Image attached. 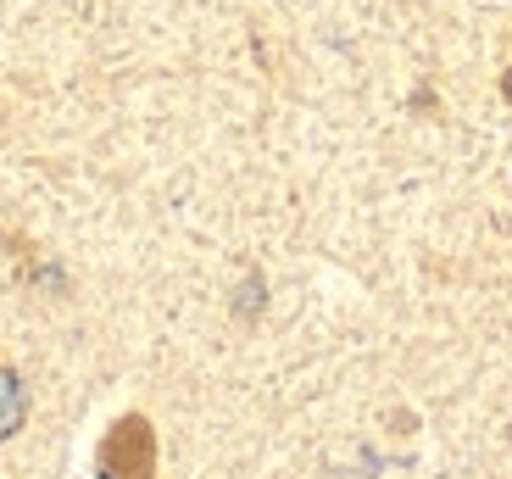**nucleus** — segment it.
<instances>
[{
    "label": "nucleus",
    "mask_w": 512,
    "mask_h": 479,
    "mask_svg": "<svg viewBox=\"0 0 512 479\" xmlns=\"http://www.w3.org/2000/svg\"><path fill=\"white\" fill-rule=\"evenodd\" d=\"M156 468V441L145 418H123L101 446V479H151Z\"/></svg>",
    "instance_id": "f257e3e1"
},
{
    "label": "nucleus",
    "mask_w": 512,
    "mask_h": 479,
    "mask_svg": "<svg viewBox=\"0 0 512 479\" xmlns=\"http://www.w3.org/2000/svg\"><path fill=\"white\" fill-rule=\"evenodd\" d=\"M28 418V396H23V379L12 374V368H0V441L6 435H17Z\"/></svg>",
    "instance_id": "f03ea898"
},
{
    "label": "nucleus",
    "mask_w": 512,
    "mask_h": 479,
    "mask_svg": "<svg viewBox=\"0 0 512 479\" xmlns=\"http://www.w3.org/2000/svg\"><path fill=\"white\" fill-rule=\"evenodd\" d=\"M507 95H512V78H507Z\"/></svg>",
    "instance_id": "7ed1b4c3"
}]
</instances>
